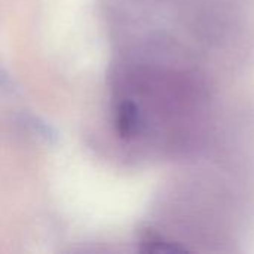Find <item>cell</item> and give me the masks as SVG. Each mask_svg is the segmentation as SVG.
Listing matches in <instances>:
<instances>
[{"instance_id": "6da1fadb", "label": "cell", "mask_w": 254, "mask_h": 254, "mask_svg": "<svg viewBox=\"0 0 254 254\" xmlns=\"http://www.w3.org/2000/svg\"><path fill=\"white\" fill-rule=\"evenodd\" d=\"M109 88L113 132L125 149L170 158L201 143L210 91L196 68L122 57L110 70Z\"/></svg>"}]
</instances>
